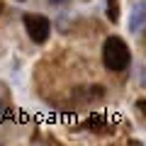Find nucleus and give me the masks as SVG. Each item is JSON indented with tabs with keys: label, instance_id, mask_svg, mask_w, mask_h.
Segmentation results:
<instances>
[{
	"label": "nucleus",
	"instance_id": "1",
	"mask_svg": "<svg viewBox=\"0 0 146 146\" xmlns=\"http://www.w3.org/2000/svg\"><path fill=\"white\" fill-rule=\"evenodd\" d=\"M129 58H131L129 46L122 42L119 36H110L107 42H105L102 61H105V66H107L110 71H124V68L129 66Z\"/></svg>",
	"mask_w": 146,
	"mask_h": 146
},
{
	"label": "nucleus",
	"instance_id": "2",
	"mask_svg": "<svg viewBox=\"0 0 146 146\" xmlns=\"http://www.w3.org/2000/svg\"><path fill=\"white\" fill-rule=\"evenodd\" d=\"M25 27H27V34H29L32 42L36 44H44L49 39V20L44 15H25Z\"/></svg>",
	"mask_w": 146,
	"mask_h": 146
},
{
	"label": "nucleus",
	"instance_id": "3",
	"mask_svg": "<svg viewBox=\"0 0 146 146\" xmlns=\"http://www.w3.org/2000/svg\"><path fill=\"white\" fill-rule=\"evenodd\" d=\"M144 12H146L144 3H139V7H136L134 15H131V32H141L144 29Z\"/></svg>",
	"mask_w": 146,
	"mask_h": 146
},
{
	"label": "nucleus",
	"instance_id": "4",
	"mask_svg": "<svg viewBox=\"0 0 146 146\" xmlns=\"http://www.w3.org/2000/svg\"><path fill=\"white\" fill-rule=\"evenodd\" d=\"M107 17L110 22H117V17H119V3L117 0H107Z\"/></svg>",
	"mask_w": 146,
	"mask_h": 146
},
{
	"label": "nucleus",
	"instance_id": "5",
	"mask_svg": "<svg viewBox=\"0 0 146 146\" xmlns=\"http://www.w3.org/2000/svg\"><path fill=\"white\" fill-rule=\"evenodd\" d=\"M102 124H105L102 117H93V119H90L85 127H88V129H93V131H98V129H102Z\"/></svg>",
	"mask_w": 146,
	"mask_h": 146
},
{
	"label": "nucleus",
	"instance_id": "6",
	"mask_svg": "<svg viewBox=\"0 0 146 146\" xmlns=\"http://www.w3.org/2000/svg\"><path fill=\"white\" fill-rule=\"evenodd\" d=\"M51 5H61V3H66V0H49Z\"/></svg>",
	"mask_w": 146,
	"mask_h": 146
}]
</instances>
